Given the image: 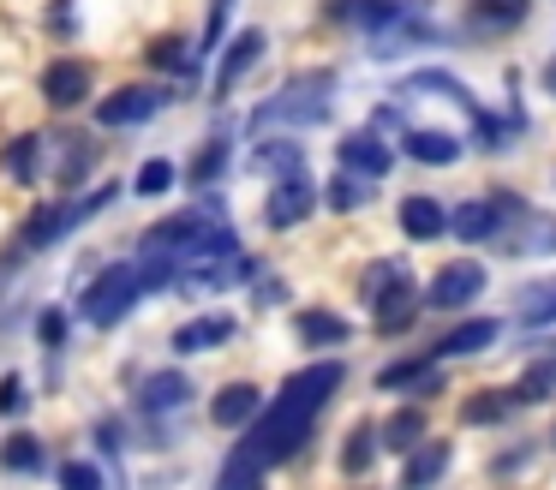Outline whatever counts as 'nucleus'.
I'll return each mask as SVG.
<instances>
[{"label": "nucleus", "mask_w": 556, "mask_h": 490, "mask_svg": "<svg viewBox=\"0 0 556 490\" xmlns=\"http://www.w3.org/2000/svg\"><path fill=\"white\" fill-rule=\"evenodd\" d=\"M419 437H425V413H419V406H407V413L389 418L377 442H383L389 454H413V449H419Z\"/></svg>", "instance_id": "nucleus-23"}, {"label": "nucleus", "mask_w": 556, "mask_h": 490, "mask_svg": "<svg viewBox=\"0 0 556 490\" xmlns=\"http://www.w3.org/2000/svg\"><path fill=\"white\" fill-rule=\"evenodd\" d=\"M419 42H431V24H425L419 12H395L389 24L371 30V54L377 60H395V54H407V48H419Z\"/></svg>", "instance_id": "nucleus-7"}, {"label": "nucleus", "mask_w": 556, "mask_h": 490, "mask_svg": "<svg viewBox=\"0 0 556 490\" xmlns=\"http://www.w3.org/2000/svg\"><path fill=\"white\" fill-rule=\"evenodd\" d=\"M138 293H144V287H138V269H132V263H109V269H102L97 281L85 287V317L97 323V329H114V323H121L126 311L138 305Z\"/></svg>", "instance_id": "nucleus-2"}, {"label": "nucleus", "mask_w": 556, "mask_h": 490, "mask_svg": "<svg viewBox=\"0 0 556 490\" xmlns=\"http://www.w3.org/2000/svg\"><path fill=\"white\" fill-rule=\"evenodd\" d=\"M496 329H503V323H496V317H467V323H455V329H448L443 341L431 347V359H460V353H484V347L496 341Z\"/></svg>", "instance_id": "nucleus-11"}, {"label": "nucleus", "mask_w": 556, "mask_h": 490, "mask_svg": "<svg viewBox=\"0 0 556 490\" xmlns=\"http://www.w3.org/2000/svg\"><path fill=\"white\" fill-rule=\"evenodd\" d=\"M401 234H407V239H443V234H448L443 203H431V198H407V203H401Z\"/></svg>", "instance_id": "nucleus-18"}, {"label": "nucleus", "mask_w": 556, "mask_h": 490, "mask_svg": "<svg viewBox=\"0 0 556 490\" xmlns=\"http://www.w3.org/2000/svg\"><path fill=\"white\" fill-rule=\"evenodd\" d=\"M264 413V394L252 389V382H228V389L210 401V418H216L222 430H240V425H252V418Z\"/></svg>", "instance_id": "nucleus-10"}, {"label": "nucleus", "mask_w": 556, "mask_h": 490, "mask_svg": "<svg viewBox=\"0 0 556 490\" xmlns=\"http://www.w3.org/2000/svg\"><path fill=\"white\" fill-rule=\"evenodd\" d=\"M192 401V377H180V370H150L144 382H138V406L144 413H174V406Z\"/></svg>", "instance_id": "nucleus-9"}, {"label": "nucleus", "mask_w": 556, "mask_h": 490, "mask_svg": "<svg viewBox=\"0 0 556 490\" xmlns=\"http://www.w3.org/2000/svg\"><path fill=\"white\" fill-rule=\"evenodd\" d=\"M216 490H264V473L245 466V461H228V466H222V478H216Z\"/></svg>", "instance_id": "nucleus-38"}, {"label": "nucleus", "mask_w": 556, "mask_h": 490, "mask_svg": "<svg viewBox=\"0 0 556 490\" xmlns=\"http://www.w3.org/2000/svg\"><path fill=\"white\" fill-rule=\"evenodd\" d=\"M377 389H419V394H437L443 389V377H437V359H395V365L377 370Z\"/></svg>", "instance_id": "nucleus-12"}, {"label": "nucleus", "mask_w": 556, "mask_h": 490, "mask_svg": "<svg viewBox=\"0 0 556 490\" xmlns=\"http://www.w3.org/2000/svg\"><path fill=\"white\" fill-rule=\"evenodd\" d=\"M515 413H520V394L515 389H484V394H472V401L460 406L467 425H503V418H515Z\"/></svg>", "instance_id": "nucleus-20"}, {"label": "nucleus", "mask_w": 556, "mask_h": 490, "mask_svg": "<svg viewBox=\"0 0 556 490\" xmlns=\"http://www.w3.org/2000/svg\"><path fill=\"white\" fill-rule=\"evenodd\" d=\"M150 54H156V66H192V60H186V48L174 42V36H162V42L150 48Z\"/></svg>", "instance_id": "nucleus-41"}, {"label": "nucleus", "mask_w": 556, "mask_h": 490, "mask_svg": "<svg viewBox=\"0 0 556 490\" xmlns=\"http://www.w3.org/2000/svg\"><path fill=\"white\" fill-rule=\"evenodd\" d=\"M329 12L348 24H365V30H377V24H389L401 12V0H329Z\"/></svg>", "instance_id": "nucleus-24"}, {"label": "nucleus", "mask_w": 556, "mask_h": 490, "mask_svg": "<svg viewBox=\"0 0 556 490\" xmlns=\"http://www.w3.org/2000/svg\"><path fill=\"white\" fill-rule=\"evenodd\" d=\"M407 155L413 162H431V167H448L460 155V143L448 131H407Z\"/></svg>", "instance_id": "nucleus-25"}, {"label": "nucleus", "mask_w": 556, "mask_h": 490, "mask_svg": "<svg viewBox=\"0 0 556 490\" xmlns=\"http://www.w3.org/2000/svg\"><path fill=\"white\" fill-rule=\"evenodd\" d=\"M233 329H240L233 317H192L186 329H174V347H180V353H204V347H222Z\"/></svg>", "instance_id": "nucleus-21"}, {"label": "nucleus", "mask_w": 556, "mask_h": 490, "mask_svg": "<svg viewBox=\"0 0 556 490\" xmlns=\"http://www.w3.org/2000/svg\"><path fill=\"white\" fill-rule=\"evenodd\" d=\"M443 466H448V442H419V449L407 454L401 485H407V490H431L437 478H443Z\"/></svg>", "instance_id": "nucleus-19"}, {"label": "nucleus", "mask_w": 556, "mask_h": 490, "mask_svg": "<svg viewBox=\"0 0 556 490\" xmlns=\"http://www.w3.org/2000/svg\"><path fill=\"white\" fill-rule=\"evenodd\" d=\"M90 90V66L85 60H54L49 72H42V102L49 108H78Z\"/></svg>", "instance_id": "nucleus-8"}, {"label": "nucleus", "mask_w": 556, "mask_h": 490, "mask_svg": "<svg viewBox=\"0 0 556 490\" xmlns=\"http://www.w3.org/2000/svg\"><path fill=\"white\" fill-rule=\"evenodd\" d=\"M269 227H293V222H305L312 215V186L305 179H281L276 191H269Z\"/></svg>", "instance_id": "nucleus-17"}, {"label": "nucleus", "mask_w": 556, "mask_h": 490, "mask_svg": "<svg viewBox=\"0 0 556 490\" xmlns=\"http://www.w3.org/2000/svg\"><path fill=\"white\" fill-rule=\"evenodd\" d=\"M37 341L42 347H61L66 341V311H42V317H37Z\"/></svg>", "instance_id": "nucleus-40"}, {"label": "nucleus", "mask_w": 556, "mask_h": 490, "mask_svg": "<svg viewBox=\"0 0 556 490\" xmlns=\"http://www.w3.org/2000/svg\"><path fill=\"white\" fill-rule=\"evenodd\" d=\"M168 186H174V162H144V167H138V179H132L138 198H162Z\"/></svg>", "instance_id": "nucleus-35"}, {"label": "nucleus", "mask_w": 556, "mask_h": 490, "mask_svg": "<svg viewBox=\"0 0 556 490\" xmlns=\"http://www.w3.org/2000/svg\"><path fill=\"white\" fill-rule=\"evenodd\" d=\"M18 406H25V389L7 377V382H0V413H18Z\"/></svg>", "instance_id": "nucleus-42"}, {"label": "nucleus", "mask_w": 556, "mask_h": 490, "mask_svg": "<svg viewBox=\"0 0 556 490\" xmlns=\"http://www.w3.org/2000/svg\"><path fill=\"white\" fill-rule=\"evenodd\" d=\"M257 54H264V30H240V36H233V48L222 54V72H216V96H233V84L257 66Z\"/></svg>", "instance_id": "nucleus-14"}, {"label": "nucleus", "mask_w": 556, "mask_h": 490, "mask_svg": "<svg viewBox=\"0 0 556 490\" xmlns=\"http://www.w3.org/2000/svg\"><path fill=\"white\" fill-rule=\"evenodd\" d=\"M371 449H377V430L359 425L348 437V449H341V466H348V473H365V466H371Z\"/></svg>", "instance_id": "nucleus-34"}, {"label": "nucleus", "mask_w": 556, "mask_h": 490, "mask_svg": "<svg viewBox=\"0 0 556 490\" xmlns=\"http://www.w3.org/2000/svg\"><path fill=\"white\" fill-rule=\"evenodd\" d=\"M448 234L455 239H467V246H479V239H496L503 234V210H496V203H460L455 215H448Z\"/></svg>", "instance_id": "nucleus-15"}, {"label": "nucleus", "mask_w": 556, "mask_h": 490, "mask_svg": "<svg viewBox=\"0 0 556 490\" xmlns=\"http://www.w3.org/2000/svg\"><path fill=\"white\" fill-rule=\"evenodd\" d=\"M109 198H114V191H90V198H73V203H49V210H37V215L25 222V251L54 246V239H61L66 227H78L85 215H97Z\"/></svg>", "instance_id": "nucleus-3"}, {"label": "nucleus", "mask_w": 556, "mask_h": 490, "mask_svg": "<svg viewBox=\"0 0 556 490\" xmlns=\"http://www.w3.org/2000/svg\"><path fill=\"white\" fill-rule=\"evenodd\" d=\"M336 155H341V167H348V174H359V179H389V167H395L389 143L371 138V131H348Z\"/></svg>", "instance_id": "nucleus-6"}, {"label": "nucleus", "mask_w": 556, "mask_h": 490, "mask_svg": "<svg viewBox=\"0 0 556 490\" xmlns=\"http://www.w3.org/2000/svg\"><path fill=\"white\" fill-rule=\"evenodd\" d=\"M371 311H377V329H383V335H401V329L413 323V311H419V293H413V281L401 275V281L389 287V293H377V299H371Z\"/></svg>", "instance_id": "nucleus-16"}, {"label": "nucleus", "mask_w": 556, "mask_h": 490, "mask_svg": "<svg viewBox=\"0 0 556 490\" xmlns=\"http://www.w3.org/2000/svg\"><path fill=\"white\" fill-rule=\"evenodd\" d=\"M42 461H49V454H42V442L30 437V430H13V437L0 442V466H7V473H42Z\"/></svg>", "instance_id": "nucleus-22"}, {"label": "nucleus", "mask_w": 556, "mask_h": 490, "mask_svg": "<svg viewBox=\"0 0 556 490\" xmlns=\"http://www.w3.org/2000/svg\"><path fill=\"white\" fill-rule=\"evenodd\" d=\"M222 167H228V138H210V143H204V155L192 162V186H210V179H216Z\"/></svg>", "instance_id": "nucleus-33"}, {"label": "nucleus", "mask_w": 556, "mask_h": 490, "mask_svg": "<svg viewBox=\"0 0 556 490\" xmlns=\"http://www.w3.org/2000/svg\"><path fill=\"white\" fill-rule=\"evenodd\" d=\"M515 394H520V406H532V401H544V394H556V359H539V365H527V377L515 382Z\"/></svg>", "instance_id": "nucleus-28"}, {"label": "nucleus", "mask_w": 556, "mask_h": 490, "mask_svg": "<svg viewBox=\"0 0 556 490\" xmlns=\"http://www.w3.org/2000/svg\"><path fill=\"white\" fill-rule=\"evenodd\" d=\"M341 377H348V370H341V359H324V365L288 377V389L269 401V413H257L252 425H245L233 461L257 466V473H264V466H276V461H288V454L312 437V418L324 413V401L341 389Z\"/></svg>", "instance_id": "nucleus-1"}, {"label": "nucleus", "mask_w": 556, "mask_h": 490, "mask_svg": "<svg viewBox=\"0 0 556 490\" xmlns=\"http://www.w3.org/2000/svg\"><path fill=\"white\" fill-rule=\"evenodd\" d=\"M257 167H281V174H300V143H269V150L252 155Z\"/></svg>", "instance_id": "nucleus-39"}, {"label": "nucleus", "mask_w": 556, "mask_h": 490, "mask_svg": "<svg viewBox=\"0 0 556 490\" xmlns=\"http://www.w3.org/2000/svg\"><path fill=\"white\" fill-rule=\"evenodd\" d=\"M365 198H371V186H365L359 174H348V167H341L336 186H329V210H359Z\"/></svg>", "instance_id": "nucleus-31"}, {"label": "nucleus", "mask_w": 556, "mask_h": 490, "mask_svg": "<svg viewBox=\"0 0 556 490\" xmlns=\"http://www.w3.org/2000/svg\"><path fill=\"white\" fill-rule=\"evenodd\" d=\"M269 120H288V126H300V120H324V102H300V96H276L269 108H257V126H269Z\"/></svg>", "instance_id": "nucleus-27"}, {"label": "nucleus", "mask_w": 556, "mask_h": 490, "mask_svg": "<svg viewBox=\"0 0 556 490\" xmlns=\"http://www.w3.org/2000/svg\"><path fill=\"white\" fill-rule=\"evenodd\" d=\"M109 478H102V466H90V461H66L61 466V490H102Z\"/></svg>", "instance_id": "nucleus-36"}, {"label": "nucleus", "mask_w": 556, "mask_h": 490, "mask_svg": "<svg viewBox=\"0 0 556 490\" xmlns=\"http://www.w3.org/2000/svg\"><path fill=\"white\" fill-rule=\"evenodd\" d=\"M401 275H407V269H401V263H371V269H365V281H359V293H365V305H371V299H377V293H389V287H395V281H401Z\"/></svg>", "instance_id": "nucleus-37"}, {"label": "nucleus", "mask_w": 556, "mask_h": 490, "mask_svg": "<svg viewBox=\"0 0 556 490\" xmlns=\"http://www.w3.org/2000/svg\"><path fill=\"white\" fill-rule=\"evenodd\" d=\"M300 341L305 347H341L348 341V323L336 311H300Z\"/></svg>", "instance_id": "nucleus-26"}, {"label": "nucleus", "mask_w": 556, "mask_h": 490, "mask_svg": "<svg viewBox=\"0 0 556 490\" xmlns=\"http://www.w3.org/2000/svg\"><path fill=\"white\" fill-rule=\"evenodd\" d=\"M484 281H491V275H484V263H448V269L425 287V305L455 311V305H467V299H479Z\"/></svg>", "instance_id": "nucleus-4"}, {"label": "nucleus", "mask_w": 556, "mask_h": 490, "mask_svg": "<svg viewBox=\"0 0 556 490\" xmlns=\"http://www.w3.org/2000/svg\"><path fill=\"white\" fill-rule=\"evenodd\" d=\"M520 317L539 329V323H551L556 317V281H544V287H532V293H520Z\"/></svg>", "instance_id": "nucleus-32"}, {"label": "nucleus", "mask_w": 556, "mask_h": 490, "mask_svg": "<svg viewBox=\"0 0 556 490\" xmlns=\"http://www.w3.org/2000/svg\"><path fill=\"white\" fill-rule=\"evenodd\" d=\"M544 90L556 96V60H551V66H544Z\"/></svg>", "instance_id": "nucleus-43"}, {"label": "nucleus", "mask_w": 556, "mask_h": 490, "mask_svg": "<svg viewBox=\"0 0 556 490\" xmlns=\"http://www.w3.org/2000/svg\"><path fill=\"white\" fill-rule=\"evenodd\" d=\"M527 12H532V0H472V7H467V30L503 36V30H515Z\"/></svg>", "instance_id": "nucleus-13"}, {"label": "nucleus", "mask_w": 556, "mask_h": 490, "mask_svg": "<svg viewBox=\"0 0 556 490\" xmlns=\"http://www.w3.org/2000/svg\"><path fill=\"white\" fill-rule=\"evenodd\" d=\"M162 102H168L162 90L126 84V90H114V96H102V102H97V126H138V120H150Z\"/></svg>", "instance_id": "nucleus-5"}, {"label": "nucleus", "mask_w": 556, "mask_h": 490, "mask_svg": "<svg viewBox=\"0 0 556 490\" xmlns=\"http://www.w3.org/2000/svg\"><path fill=\"white\" fill-rule=\"evenodd\" d=\"M54 143H61V186H78V179H85V162H90V143L73 138V131H54Z\"/></svg>", "instance_id": "nucleus-29"}, {"label": "nucleus", "mask_w": 556, "mask_h": 490, "mask_svg": "<svg viewBox=\"0 0 556 490\" xmlns=\"http://www.w3.org/2000/svg\"><path fill=\"white\" fill-rule=\"evenodd\" d=\"M37 143L42 138H18L13 150H7V174H13L18 186H37Z\"/></svg>", "instance_id": "nucleus-30"}]
</instances>
